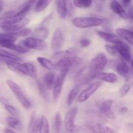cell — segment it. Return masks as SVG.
<instances>
[{"label":"cell","instance_id":"cell-1","mask_svg":"<svg viewBox=\"0 0 133 133\" xmlns=\"http://www.w3.org/2000/svg\"><path fill=\"white\" fill-rule=\"evenodd\" d=\"M6 84L8 86V87L10 88V90L12 92V94L15 96L18 102L21 104V105L26 109H31V101L26 97L20 87L16 83L12 80H9V79L6 80Z\"/></svg>","mask_w":133,"mask_h":133},{"label":"cell","instance_id":"cell-2","mask_svg":"<svg viewBox=\"0 0 133 133\" xmlns=\"http://www.w3.org/2000/svg\"><path fill=\"white\" fill-rule=\"evenodd\" d=\"M71 23L75 27L86 29L101 25L103 21L101 18L96 17H76L73 18Z\"/></svg>","mask_w":133,"mask_h":133},{"label":"cell","instance_id":"cell-3","mask_svg":"<svg viewBox=\"0 0 133 133\" xmlns=\"http://www.w3.org/2000/svg\"><path fill=\"white\" fill-rule=\"evenodd\" d=\"M77 111V109L76 107H72L69 109L65 115L64 125L65 130L68 133H79L80 132V127L75 123Z\"/></svg>","mask_w":133,"mask_h":133},{"label":"cell","instance_id":"cell-4","mask_svg":"<svg viewBox=\"0 0 133 133\" xmlns=\"http://www.w3.org/2000/svg\"><path fill=\"white\" fill-rule=\"evenodd\" d=\"M108 59L107 56L104 53H99L96 57H95L90 62L89 68L90 72L92 74L97 73L103 72L108 64Z\"/></svg>","mask_w":133,"mask_h":133},{"label":"cell","instance_id":"cell-5","mask_svg":"<svg viewBox=\"0 0 133 133\" xmlns=\"http://www.w3.org/2000/svg\"><path fill=\"white\" fill-rule=\"evenodd\" d=\"M102 84L103 82L99 81L91 83L79 93L77 98V101L80 103H84L87 101L94 94L95 92L98 90Z\"/></svg>","mask_w":133,"mask_h":133},{"label":"cell","instance_id":"cell-6","mask_svg":"<svg viewBox=\"0 0 133 133\" xmlns=\"http://www.w3.org/2000/svg\"><path fill=\"white\" fill-rule=\"evenodd\" d=\"M79 52V49L77 48H70L66 50L59 51L52 56L51 61L55 64L64 60L77 58Z\"/></svg>","mask_w":133,"mask_h":133},{"label":"cell","instance_id":"cell-7","mask_svg":"<svg viewBox=\"0 0 133 133\" xmlns=\"http://www.w3.org/2000/svg\"><path fill=\"white\" fill-rule=\"evenodd\" d=\"M69 70H62L60 71L58 76H57L56 81L53 88V99L55 102H57L61 96L63 88L64 83L66 79V77Z\"/></svg>","mask_w":133,"mask_h":133},{"label":"cell","instance_id":"cell-8","mask_svg":"<svg viewBox=\"0 0 133 133\" xmlns=\"http://www.w3.org/2000/svg\"><path fill=\"white\" fill-rule=\"evenodd\" d=\"M24 48L36 51H44L46 49L47 44L44 40L36 38L34 37H27L23 40Z\"/></svg>","mask_w":133,"mask_h":133},{"label":"cell","instance_id":"cell-9","mask_svg":"<svg viewBox=\"0 0 133 133\" xmlns=\"http://www.w3.org/2000/svg\"><path fill=\"white\" fill-rule=\"evenodd\" d=\"M63 44V33L61 29L57 28L53 32L51 38V49L53 51L58 52Z\"/></svg>","mask_w":133,"mask_h":133},{"label":"cell","instance_id":"cell-10","mask_svg":"<svg viewBox=\"0 0 133 133\" xmlns=\"http://www.w3.org/2000/svg\"><path fill=\"white\" fill-rule=\"evenodd\" d=\"M114 62H110L112 67H114L116 71L119 75L125 79H129L130 75V69L128 65L123 61H113Z\"/></svg>","mask_w":133,"mask_h":133},{"label":"cell","instance_id":"cell-11","mask_svg":"<svg viewBox=\"0 0 133 133\" xmlns=\"http://www.w3.org/2000/svg\"><path fill=\"white\" fill-rule=\"evenodd\" d=\"M92 79H97L99 81H104L109 83H114L117 81L118 77L114 73L99 72L97 74H92Z\"/></svg>","mask_w":133,"mask_h":133},{"label":"cell","instance_id":"cell-12","mask_svg":"<svg viewBox=\"0 0 133 133\" xmlns=\"http://www.w3.org/2000/svg\"><path fill=\"white\" fill-rule=\"evenodd\" d=\"M116 48L118 54H119L122 57L125 61L129 62L131 60V53L130 47L127 44L122 42L120 44H116Z\"/></svg>","mask_w":133,"mask_h":133},{"label":"cell","instance_id":"cell-13","mask_svg":"<svg viewBox=\"0 0 133 133\" xmlns=\"http://www.w3.org/2000/svg\"><path fill=\"white\" fill-rule=\"evenodd\" d=\"M97 34L99 35L100 38L104 40L107 42L110 43V44L116 45V44H120L123 42L122 39L114 34L110 33V32H105L102 31H97Z\"/></svg>","mask_w":133,"mask_h":133},{"label":"cell","instance_id":"cell-14","mask_svg":"<svg viewBox=\"0 0 133 133\" xmlns=\"http://www.w3.org/2000/svg\"><path fill=\"white\" fill-rule=\"evenodd\" d=\"M30 22V19L29 18H25L22 22L17 23L13 25H1L0 27L3 30L5 31V32H12V31H18V30L22 29L25 27L27 25L29 24Z\"/></svg>","mask_w":133,"mask_h":133},{"label":"cell","instance_id":"cell-15","mask_svg":"<svg viewBox=\"0 0 133 133\" xmlns=\"http://www.w3.org/2000/svg\"><path fill=\"white\" fill-rule=\"evenodd\" d=\"M57 76L53 71H49L45 74L43 79L42 84L48 91L52 90L56 81Z\"/></svg>","mask_w":133,"mask_h":133},{"label":"cell","instance_id":"cell-16","mask_svg":"<svg viewBox=\"0 0 133 133\" xmlns=\"http://www.w3.org/2000/svg\"><path fill=\"white\" fill-rule=\"evenodd\" d=\"M110 9L114 13L119 15L123 19H128V14L126 12L122 4L117 1H112L110 4Z\"/></svg>","mask_w":133,"mask_h":133},{"label":"cell","instance_id":"cell-17","mask_svg":"<svg viewBox=\"0 0 133 133\" xmlns=\"http://www.w3.org/2000/svg\"><path fill=\"white\" fill-rule=\"evenodd\" d=\"M56 3H57V11L59 17L61 19L66 18L68 14V1L58 0L56 1Z\"/></svg>","mask_w":133,"mask_h":133},{"label":"cell","instance_id":"cell-18","mask_svg":"<svg viewBox=\"0 0 133 133\" xmlns=\"http://www.w3.org/2000/svg\"><path fill=\"white\" fill-rule=\"evenodd\" d=\"M117 36L121 39H124L130 44L133 45V32L126 29L119 28L116 30Z\"/></svg>","mask_w":133,"mask_h":133},{"label":"cell","instance_id":"cell-19","mask_svg":"<svg viewBox=\"0 0 133 133\" xmlns=\"http://www.w3.org/2000/svg\"><path fill=\"white\" fill-rule=\"evenodd\" d=\"M17 38L8 32H1L0 33V45L6 48L7 45L12 44H15Z\"/></svg>","mask_w":133,"mask_h":133},{"label":"cell","instance_id":"cell-20","mask_svg":"<svg viewBox=\"0 0 133 133\" xmlns=\"http://www.w3.org/2000/svg\"><path fill=\"white\" fill-rule=\"evenodd\" d=\"M90 129L93 133H115L110 127L101 123H95L90 126Z\"/></svg>","mask_w":133,"mask_h":133},{"label":"cell","instance_id":"cell-21","mask_svg":"<svg viewBox=\"0 0 133 133\" xmlns=\"http://www.w3.org/2000/svg\"><path fill=\"white\" fill-rule=\"evenodd\" d=\"M32 37L44 40L48 38L49 36V31L45 27H40L36 29L32 34Z\"/></svg>","mask_w":133,"mask_h":133},{"label":"cell","instance_id":"cell-22","mask_svg":"<svg viewBox=\"0 0 133 133\" xmlns=\"http://www.w3.org/2000/svg\"><path fill=\"white\" fill-rule=\"evenodd\" d=\"M37 61L40 64V66H42L44 68L46 69L48 71H52L54 70H55V64L51 60L48 59V58L42 57H38L37 58Z\"/></svg>","mask_w":133,"mask_h":133},{"label":"cell","instance_id":"cell-23","mask_svg":"<svg viewBox=\"0 0 133 133\" xmlns=\"http://www.w3.org/2000/svg\"><path fill=\"white\" fill-rule=\"evenodd\" d=\"M80 92V87L79 85L75 86L69 92L66 98V103L68 106H70L74 103L77 96H79Z\"/></svg>","mask_w":133,"mask_h":133},{"label":"cell","instance_id":"cell-24","mask_svg":"<svg viewBox=\"0 0 133 133\" xmlns=\"http://www.w3.org/2000/svg\"><path fill=\"white\" fill-rule=\"evenodd\" d=\"M0 58L4 60H9V61H17V62H20L23 61V60L18 56L3 49H0Z\"/></svg>","mask_w":133,"mask_h":133},{"label":"cell","instance_id":"cell-25","mask_svg":"<svg viewBox=\"0 0 133 133\" xmlns=\"http://www.w3.org/2000/svg\"><path fill=\"white\" fill-rule=\"evenodd\" d=\"M6 123L8 126L11 129L17 130V131H20L22 129V124L20 121L18 119V118H14L12 116H8L6 118Z\"/></svg>","mask_w":133,"mask_h":133},{"label":"cell","instance_id":"cell-26","mask_svg":"<svg viewBox=\"0 0 133 133\" xmlns=\"http://www.w3.org/2000/svg\"><path fill=\"white\" fill-rule=\"evenodd\" d=\"M62 117L59 112H57L55 114L53 118V129L55 133H60L62 127Z\"/></svg>","mask_w":133,"mask_h":133},{"label":"cell","instance_id":"cell-27","mask_svg":"<svg viewBox=\"0 0 133 133\" xmlns=\"http://www.w3.org/2000/svg\"><path fill=\"white\" fill-rule=\"evenodd\" d=\"M8 33L13 35L15 37H26V36H29L32 33V31L31 29L28 27H24L22 29L18 30V31H12V32H9Z\"/></svg>","mask_w":133,"mask_h":133},{"label":"cell","instance_id":"cell-28","mask_svg":"<svg viewBox=\"0 0 133 133\" xmlns=\"http://www.w3.org/2000/svg\"><path fill=\"white\" fill-rule=\"evenodd\" d=\"M37 87H38V90L39 91V93H40V94L41 95V96L42 97V98L44 99V101L49 103V101H50V96H49V93H48V91L45 89L44 86L43 85L42 83L39 81H38Z\"/></svg>","mask_w":133,"mask_h":133},{"label":"cell","instance_id":"cell-29","mask_svg":"<svg viewBox=\"0 0 133 133\" xmlns=\"http://www.w3.org/2000/svg\"><path fill=\"white\" fill-rule=\"evenodd\" d=\"M38 133H49V124L45 116L42 115L40 118V127Z\"/></svg>","mask_w":133,"mask_h":133},{"label":"cell","instance_id":"cell-30","mask_svg":"<svg viewBox=\"0 0 133 133\" xmlns=\"http://www.w3.org/2000/svg\"><path fill=\"white\" fill-rule=\"evenodd\" d=\"M51 1L49 0H40L36 2L35 7V11L36 12H41L44 11L48 6Z\"/></svg>","mask_w":133,"mask_h":133},{"label":"cell","instance_id":"cell-31","mask_svg":"<svg viewBox=\"0 0 133 133\" xmlns=\"http://www.w3.org/2000/svg\"><path fill=\"white\" fill-rule=\"evenodd\" d=\"M26 65H27V76L34 79H37L38 73L36 67L32 63H29V62H26Z\"/></svg>","mask_w":133,"mask_h":133},{"label":"cell","instance_id":"cell-32","mask_svg":"<svg viewBox=\"0 0 133 133\" xmlns=\"http://www.w3.org/2000/svg\"><path fill=\"white\" fill-rule=\"evenodd\" d=\"M74 6L80 9L88 8L92 5V1L91 0H75L72 1Z\"/></svg>","mask_w":133,"mask_h":133},{"label":"cell","instance_id":"cell-33","mask_svg":"<svg viewBox=\"0 0 133 133\" xmlns=\"http://www.w3.org/2000/svg\"><path fill=\"white\" fill-rule=\"evenodd\" d=\"M113 101L111 99H108L105 101L101 103V106H100V112L101 114H105L110 110V109L112 105Z\"/></svg>","mask_w":133,"mask_h":133},{"label":"cell","instance_id":"cell-34","mask_svg":"<svg viewBox=\"0 0 133 133\" xmlns=\"http://www.w3.org/2000/svg\"><path fill=\"white\" fill-rule=\"evenodd\" d=\"M4 107H5L6 112L9 114H10V116L14 117V118H18V117H19V112H18V110L14 107L12 106V105H9V104H5Z\"/></svg>","mask_w":133,"mask_h":133},{"label":"cell","instance_id":"cell-35","mask_svg":"<svg viewBox=\"0 0 133 133\" xmlns=\"http://www.w3.org/2000/svg\"><path fill=\"white\" fill-rule=\"evenodd\" d=\"M5 48L11 49V50L12 51H15L18 52V53H25L29 51V50L27 49V48H24L23 46H21V45H17V44H10V45H7Z\"/></svg>","mask_w":133,"mask_h":133},{"label":"cell","instance_id":"cell-36","mask_svg":"<svg viewBox=\"0 0 133 133\" xmlns=\"http://www.w3.org/2000/svg\"><path fill=\"white\" fill-rule=\"evenodd\" d=\"M131 90V87L129 84H125L122 86L119 90V96L120 97H124L125 96H127V94Z\"/></svg>","mask_w":133,"mask_h":133},{"label":"cell","instance_id":"cell-37","mask_svg":"<svg viewBox=\"0 0 133 133\" xmlns=\"http://www.w3.org/2000/svg\"><path fill=\"white\" fill-rule=\"evenodd\" d=\"M105 49L112 56H116L118 54L115 45H113V44H106L105 45Z\"/></svg>","mask_w":133,"mask_h":133},{"label":"cell","instance_id":"cell-38","mask_svg":"<svg viewBox=\"0 0 133 133\" xmlns=\"http://www.w3.org/2000/svg\"><path fill=\"white\" fill-rule=\"evenodd\" d=\"M40 127V118H36L33 126L31 128L30 133H38Z\"/></svg>","mask_w":133,"mask_h":133},{"label":"cell","instance_id":"cell-39","mask_svg":"<svg viewBox=\"0 0 133 133\" xmlns=\"http://www.w3.org/2000/svg\"><path fill=\"white\" fill-rule=\"evenodd\" d=\"M36 113H35V112H32V113H31V116H30V118H29V123H28V131H31V128H32V127L33 126L34 123H35V121H36Z\"/></svg>","mask_w":133,"mask_h":133},{"label":"cell","instance_id":"cell-40","mask_svg":"<svg viewBox=\"0 0 133 133\" xmlns=\"http://www.w3.org/2000/svg\"><path fill=\"white\" fill-rule=\"evenodd\" d=\"M91 44V40L88 38H83L80 40V45L83 48H87Z\"/></svg>","mask_w":133,"mask_h":133},{"label":"cell","instance_id":"cell-41","mask_svg":"<svg viewBox=\"0 0 133 133\" xmlns=\"http://www.w3.org/2000/svg\"><path fill=\"white\" fill-rule=\"evenodd\" d=\"M105 116L107 117V118H108L109 119H114L116 118V116L115 114H114V113L113 112H112L111 110H110L109 112H108L107 114H105Z\"/></svg>","mask_w":133,"mask_h":133},{"label":"cell","instance_id":"cell-42","mask_svg":"<svg viewBox=\"0 0 133 133\" xmlns=\"http://www.w3.org/2000/svg\"><path fill=\"white\" fill-rule=\"evenodd\" d=\"M132 1H130V0H123V1H122V6H124L125 7H127V6H129L131 4Z\"/></svg>","mask_w":133,"mask_h":133},{"label":"cell","instance_id":"cell-43","mask_svg":"<svg viewBox=\"0 0 133 133\" xmlns=\"http://www.w3.org/2000/svg\"><path fill=\"white\" fill-rule=\"evenodd\" d=\"M127 14H128V18L133 22V7L129 9Z\"/></svg>","mask_w":133,"mask_h":133},{"label":"cell","instance_id":"cell-44","mask_svg":"<svg viewBox=\"0 0 133 133\" xmlns=\"http://www.w3.org/2000/svg\"><path fill=\"white\" fill-rule=\"evenodd\" d=\"M127 111H128V108H127V107H122V108H121L120 109H119V113L120 114H122V115H123V114H126V113L127 112Z\"/></svg>","mask_w":133,"mask_h":133},{"label":"cell","instance_id":"cell-45","mask_svg":"<svg viewBox=\"0 0 133 133\" xmlns=\"http://www.w3.org/2000/svg\"><path fill=\"white\" fill-rule=\"evenodd\" d=\"M3 133H16V132L10 128H5L3 131Z\"/></svg>","mask_w":133,"mask_h":133},{"label":"cell","instance_id":"cell-46","mask_svg":"<svg viewBox=\"0 0 133 133\" xmlns=\"http://www.w3.org/2000/svg\"><path fill=\"white\" fill-rule=\"evenodd\" d=\"M3 10V1H0V13H1Z\"/></svg>","mask_w":133,"mask_h":133},{"label":"cell","instance_id":"cell-47","mask_svg":"<svg viewBox=\"0 0 133 133\" xmlns=\"http://www.w3.org/2000/svg\"><path fill=\"white\" fill-rule=\"evenodd\" d=\"M131 66H132V70H133V60L132 61V62H131Z\"/></svg>","mask_w":133,"mask_h":133},{"label":"cell","instance_id":"cell-48","mask_svg":"<svg viewBox=\"0 0 133 133\" xmlns=\"http://www.w3.org/2000/svg\"><path fill=\"white\" fill-rule=\"evenodd\" d=\"M0 61H4V59H3V58H0Z\"/></svg>","mask_w":133,"mask_h":133}]
</instances>
